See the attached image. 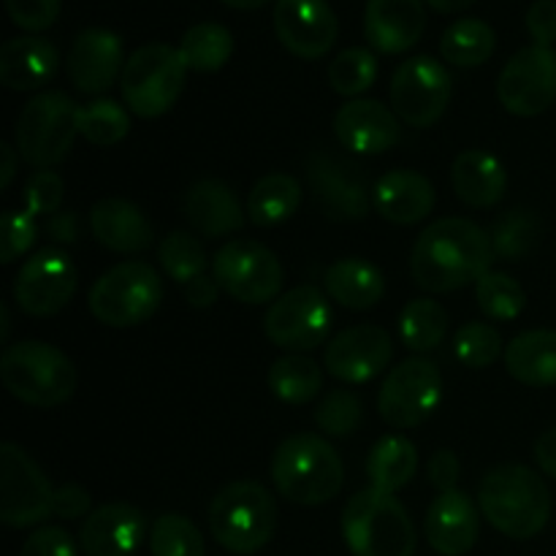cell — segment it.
Masks as SVG:
<instances>
[{
    "label": "cell",
    "instance_id": "f907efd6",
    "mask_svg": "<svg viewBox=\"0 0 556 556\" xmlns=\"http://www.w3.org/2000/svg\"><path fill=\"white\" fill-rule=\"evenodd\" d=\"M527 30L538 47L556 43V0H535L527 11Z\"/></svg>",
    "mask_w": 556,
    "mask_h": 556
},
{
    "label": "cell",
    "instance_id": "60d3db41",
    "mask_svg": "<svg viewBox=\"0 0 556 556\" xmlns=\"http://www.w3.org/2000/svg\"><path fill=\"white\" fill-rule=\"evenodd\" d=\"M378 79V60L369 49L351 47L337 54L329 65L331 90L345 98H358Z\"/></svg>",
    "mask_w": 556,
    "mask_h": 556
},
{
    "label": "cell",
    "instance_id": "94428289",
    "mask_svg": "<svg viewBox=\"0 0 556 556\" xmlns=\"http://www.w3.org/2000/svg\"><path fill=\"white\" fill-rule=\"evenodd\" d=\"M0 318H3V329H0V340H9V307L0 304Z\"/></svg>",
    "mask_w": 556,
    "mask_h": 556
},
{
    "label": "cell",
    "instance_id": "4316f807",
    "mask_svg": "<svg viewBox=\"0 0 556 556\" xmlns=\"http://www.w3.org/2000/svg\"><path fill=\"white\" fill-rule=\"evenodd\" d=\"M90 231L98 244L114 253H144L152 248V223L125 199H101L90 212Z\"/></svg>",
    "mask_w": 556,
    "mask_h": 556
},
{
    "label": "cell",
    "instance_id": "681fc988",
    "mask_svg": "<svg viewBox=\"0 0 556 556\" xmlns=\"http://www.w3.org/2000/svg\"><path fill=\"white\" fill-rule=\"evenodd\" d=\"M20 556H76V543L63 527H38L25 541Z\"/></svg>",
    "mask_w": 556,
    "mask_h": 556
},
{
    "label": "cell",
    "instance_id": "4dcf8cb0",
    "mask_svg": "<svg viewBox=\"0 0 556 556\" xmlns=\"http://www.w3.org/2000/svg\"><path fill=\"white\" fill-rule=\"evenodd\" d=\"M505 367L510 378L525 386H556V331H525L505 348Z\"/></svg>",
    "mask_w": 556,
    "mask_h": 556
},
{
    "label": "cell",
    "instance_id": "484cf974",
    "mask_svg": "<svg viewBox=\"0 0 556 556\" xmlns=\"http://www.w3.org/2000/svg\"><path fill=\"white\" fill-rule=\"evenodd\" d=\"M60 68V52L41 36L11 38L0 49V81L9 90L30 92L54 79Z\"/></svg>",
    "mask_w": 556,
    "mask_h": 556
},
{
    "label": "cell",
    "instance_id": "11a10c76",
    "mask_svg": "<svg viewBox=\"0 0 556 556\" xmlns=\"http://www.w3.org/2000/svg\"><path fill=\"white\" fill-rule=\"evenodd\" d=\"M47 233L54 242H76L79 239V215L76 212H58V215L49 217Z\"/></svg>",
    "mask_w": 556,
    "mask_h": 556
},
{
    "label": "cell",
    "instance_id": "ab89813d",
    "mask_svg": "<svg viewBox=\"0 0 556 556\" xmlns=\"http://www.w3.org/2000/svg\"><path fill=\"white\" fill-rule=\"evenodd\" d=\"M476 302L492 320H516L527 307V293L519 280L505 271H486L476 282Z\"/></svg>",
    "mask_w": 556,
    "mask_h": 556
},
{
    "label": "cell",
    "instance_id": "44dd1931",
    "mask_svg": "<svg viewBox=\"0 0 556 556\" xmlns=\"http://www.w3.org/2000/svg\"><path fill=\"white\" fill-rule=\"evenodd\" d=\"M147 538V516L130 503H106L79 530L85 556H134Z\"/></svg>",
    "mask_w": 556,
    "mask_h": 556
},
{
    "label": "cell",
    "instance_id": "6f0895ef",
    "mask_svg": "<svg viewBox=\"0 0 556 556\" xmlns=\"http://www.w3.org/2000/svg\"><path fill=\"white\" fill-rule=\"evenodd\" d=\"M0 157H3V168H0V188H9L16 177V161H20V152L11 144H0Z\"/></svg>",
    "mask_w": 556,
    "mask_h": 556
},
{
    "label": "cell",
    "instance_id": "4fadbf2b",
    "mask_svg": "<svg viewBox=\"0 0 556 556\" xmlns=\"http://www.w3.org/2000/svg\"><path fill=\"white\" fill-rule=\"evenodd\" d=\"M443 396V375L429 358H407L389 372L378 394V410L389 427L413 429L427 421Z\"/></svg>",
    "mask_w": 556,
    "mask_h": 556
},
{
    "label": "cell",
    "instance_id": "9a60e30c",
    "mask_svg": "<svg viewBox=\"0 0 556 556\" xmlns=\"http://www.w3.org/2000/svg\"><path fill=\"white\" fill-rule=\"evenodd\" d=\"M307 182L320 212L329 220H364L369 206H375L362 166L326 150H315L307 157Z\"/></svg>",
    "mask_w": 556,
    "mask_h": 556
},
{
    "label": "cell",
    "instance_id": "7c38bea8",
    "mask_svg": "<svg viewBox=\"0 0 556 556\" xmlns=\"http://www.w3.org/2000/svg\"><path fill=\"white\" fill-rule=\"evenodd\" d=\"M389 96L396 117H402L413 128H429L448 109L454 81L443 63L427 54H416L394 71Z\"/></svg>",
    "mask_w": 556,
    "mask_h": 556
},
{
    "label": "cell",
    "instance_id": "3957f363",
    "mask_svg": "<svg viewBox=\"0 0 556 556\" xmlns=\"http://www.w3.org/2000/svg\"><path fill=\"white\" fill-rule=\"evenodd\" d=\"M271 481L282 500L293 505H324L340 494L345 467L340 454L320 434H291L271 459Z\"/></svg>",
    "mask_w": 556,
    "mask_h": 556
},
{
    "label": "cell",
    "instance_id": "7a4b0ae2",
    "mask_svg": "<svg viewBox=\"0 0 556 556\" xmlns=\"http://www.w3.org/2000/svg\"><path fill=\"white\" fill-rule=\"evenodd\" d=\"M478 505L489 525L505 538L530 541L552 519V494L543 478L525 465H500L481 481Z\"/></svg>",
    "mask_w": 556,
    "mask_h": 556
},
{
    "label": "cell",
    "instance_id": "f5cc1de1",
    "mask_svg": "<svg viewBox=\"0 0 556 556\" xmlns=\"http://www.w3.org/2000/svg\"><path fill=\"white\" fill-rule=\"evenodd\" d=\"M456 481H459V459H456V454L448 448L438 451L429 459V483L443 494L456 489Z\"/></svg>",
    "mask_w": 556,
    "mask_h": 556
},
{
    "label": "cell",
    "instance_id": "8fae6325",
    "mask_svg": "<svg viewBox=\"0 0 556 556\" xmlns=\"http://www.w3.org/2000/svg\"><path fill=\"white\" fill-rule=\"evenodd\" d=\"M54 516V489L25 448L0 445V521L5 527H38Z\"/></svg>",
    "mask_w": 556,
    "mask_h": 556
},
{
    "label": "cell",
    "instance_id": "680465c9",
    "mask_svg": "<svg viewBox=\"0 0 556 556\" xmlns=\"http://www.w3.org/2000/svg\"><path fill=\"white\" fill-rule=\"evenodd\" d=\"M424 3H427L429 9L440 11V14H454V11L470 9L476 0H424Z\"/></svg>",
    "mask_w": 556,
    "mask_h": 556
},
{
    "label": "cell",
    "instance_id": "ee69618b",
    "mask_svg": "<svg viewBox=\"0 0 556 556\" xmlns=\"http://www.w3.org/2000/svg\"><path fill=\"white\" fill-rule=\"evenodd\" d=\"M503 353V337L492 324H465L454 337V356L467 369H486Z\"/></svg>",
    "mask_w": 556,
    "mask_h": 556
},
{
    "label": "cell",
    "instance_id": "74e56055",
    "mask_svg": "<svg viewBox=\"0 0 556 556\" xmlns=\"http://www.w3.org/2000/svg\"><path fill=\"white\" fill-rule=\"evenodd\" d=\"M543 226L541 217L530 210H510L500 217L492 226L489 237H492L494 258L503 261H521L535 250L538 239H541Z\"/></svg>",
    "mask_w": 556,
    "mask_h": 556
},
{
    "label": "cell",
    "instance_id": "52a82bcc",
    "mask_svg": "<svg viewBox=\"0 0 556 556\" xmlns=\"http://www.w3.org/2000/svg\"><path fill=\"white\" fill-rule=\"evenodd\" d=\"M188 79L179 49L168 43H144L125 60L119 90L123 101L136 117L152 119L166 114L179 101Z\"/></svg>",
    "mask_w": 556,
    "mask_h": 556
},
{
    "label": "cell",
    "instance_id": "ba28073f",
    "mask_svg": "<svg viewBox=\"0 0 556 556\" xmlns=\"http://www.w3.org/2000/svg\"><path fill=\"white\" fill-rule=\"evenodd\" d=\"M76 114L79 106L65 92L49 90L30 98L22 106L14 128V147L22 161L36 166L38 172L63 163L79 136Z\"/></svg>",
    "mask_w": 556,
    "mask_h": 556
},
{
    "label": "cell",
    "instance_id": "e575fe53",
    "mask_svg": "<svg viewBox=\"0 0 556 556\" xmlns=\"http://www.w3.org/2000/svg\"><path fill=\"white\" fill-rule=\"evenodd\" d=\"M269 389L286 405H304V402H313L324 389V369L313 358L291 353L271 364Z\"/></svg>",
    "mask_w": 556,
    "mask_h": 556
},
{
    "label": "cell",
    "instance_id": "d6986e66",
    "mask_svg": "<svg viewBox=\"0 0 556 556\" xmlns=\"http://www.w3.org/2000/svg\"><path fill=\"white\" fill-rule=\"evenodd\" d=\"M337 16L329 0H277L275 33L302 60H320L337 41Z\"/></svg>",
    "mask_w": 556,
    "mask_h": 556
},
{
    "label": "cell",
    "instance_id": "f546056e",
    "mask_svg": "<svg viewBox=\"0 0 556 556\" xmlns=\"http://www.w3.org/2000/svg\"><path fill=\"white\" fill-rule=\"evenodd\" d=\"M326 293L348 309L375 307L386 296V277L364 258H342L326 269Z\"/></svg>",
    "mask_w": 556,
    "mask_h": 556
},
{
    "label": "cell",
    "instance_id": "d4e9b609",
    "mask_svg": "<svg viewBox=\"0 0 556 556\" xmlns=\"http://www.w3.org/2000/svg\"><path fill=\"white\" fill-rule=\"evenodd\" d=\"M434 185L424 174L410 168H396L383 174L372 188V204L380 217L396 223V226H413L432 215L434 210Z\"/></svg>",
    "mask_w": 556,
    "mask_h": 556
},
{
    "label": "cell",
    "instance_id": "7bdbcfd3",
    "mask_svg": "<svg viewBox=\"0 0 556 556\" xmlns=\"http://www.w3.org/2000/svg\"><path fill=\"white\" fill-rule=\"evenodd\" d=\"M157 261H161L163 271L182 286L206 275V266H210L204 248L195 242V237L185 231H174L163 239L161 248H157Z\"/></svg>",
    "mask_w": 556,
    "mask_h": 556
},
{
    "label": "cell",
    "instance_id": "d6a6232c",
    "mask_svg": "<svg viewBox=\"0 0 556 556\" xmlns=\"http://www.w3.org/2000/svg\"><path fill=\"white\" fill-rule=\"evenodd\" d=\"M302 204V185L291 174H266L253 185L248 195V217L255 226H280L291 220Z\"/></svg>",
    "mask_w": 556,
    "mask_h": 556
},
{
    "label": "cell",
    "instance_id": "7402d4cb",
    "mask_svg": "<svg viewBox=\"0 0 556 556\" xmlns=\"http://www.w3.org/2000/svg\"><path fill=\"white\" fill-rule=\"evenodd\" d=\"M334 134L356 155H380L400 141V119L375 98H353L337 112Z\"/></svg>",
    "mask_w": 556,
    "mask_h": 556
},
{
    "label": "cell",
    "instance_id": "603a6c76",
    "mask_svg": "<svg viewBox=\"0 0 556 556\" xmlns=\"http://www.w3.org/2000/svg\"><path fill=\"white\" fill-rule=\"evenodd\" d=\"M424 27H427L424 0H367L364 36L375 52H407L421 41Z\"/></svg>",
    "mask_w": 556,
    "mask_h": 556
},
{
    "label": "cell",
    "instance_id": "7dc6e473",
    "mask_svg": "<svg viewBox=\"0 0 556 556\" xmlns=\"http://www.w3.org/2000/svg\"><path fill=\"white\" fill-rule=\"evenodd\" d=\"M38 223L30 212H5L3 237H0V261L11 264L36 244Z\"/></svg>",
    "mask_w": 556,
    "mask_h": 556
},
{
    "label": "cell",
    "instance_id": "30bf717a",
    "mask_svg": "<svg viewBox=\"0 0 556 556\" xmlns=\"http://www.w3.org/2000/svg\"><path fill=\"white\" fill-rule=\"evenodd\" d=\"M212 269L217 286L242 304L277 302L286 280L280 258L255 239H231L223 244Z\"/></svg>",
    "mask_w": 556,
    "mask_h": 556
},
{
    "label": "cell",
    "instance_id": "b9f144b4",
    "mask_svg": "<svg viewBox=\"0 0 556 556\" xmlns=\"http://www.w3.org/2000/svg\"><path fill=\"white\" fill-rule=\"evenodd\" d=\"M204 538L199 527L182 514H163L150 532L152 556H204Z\"/></svg>",
    "mask_w": 556,
    "mask_h": 556
},
{
    "label": "cell",
    "instance_id": "816d5d0a",
    "mask_svg": "<svg viewBox=\"0 0 556 556\" xmlns=\"http://www.w3.org/2000/svg\"><path fill=\"white\" fill-rule=\"evenodd\" d=\"M90 492L76 483H65V486L54 489V516L58 519H81V516H90Z\"/></svg>",
    "mask_w": 556,
    "mask_h": 556
},
{
    "label": "cell",
    "instance_id": "6da1fadb",
    "mask_svg": "<svg viewBox=\"0 0 556 556\" xmlns=\"http://www.w3.org/2000/svg\"><path fill=\"white\" fill-rule=\"evenodd\" d=\"M494 248L489 231L467 217L434 220L418 237L410 255V271L418 288L451 293L492 271Z\"/></svg>",
    "mask_w": 556,
    "mask_h": 556
},
{
    "label": "cell",
    "instance_id": "5b68a950",
    "mask_svg": "<svg viewBox=\"0 0 556 556\" xmlns=\"http://www.w3.org/2000/svg\"><path fill=\"white\" fill-rule=\"evenodd\" d=\"M277 530V503L255 481L228 483L210 505V532L226 552L258 554Z\"/></svg>",
    "mask_w": 556,
    "mask_h": 556
},
{
    "label": "cell",
    "instance_id": "9c48e42d",
    "mask_svg": "<svg viewBox=\"0 0 556 556\" xmlns=\"http://www.w3.org/2000/svg\"><path fill=\"white\" fill-rule=\"evenodd\" d=\"M90 313L112 329H130L157 313L163 282L144 261H125L109 269L90 288Z\"/></svg>",
    "mask_w": 556,
    "mask_h": 556
},
{
    "label": "cell",
    "instance_id": "ffe728a7",
    "mask_svg": "<svg viewBox=\"0 0 556 556\" xmlns=\"http://www.w3.org/2000/svg\"><path fill=\"white\" fill-rule=\"evenodd\" d=\"M123 41L117 33L103 30V27L79 33L65 60L71 85L85 96H103L114 85V79L123 76Z\"/></svg>",
    "mask_w": 556,
    "mask_h": 556
},
{
    "label": "cell",
    "instance_id": "836d02e7",
    "mask_svg": "<svg viewBox=\"0 0 556 556\" xmlns=\"http://www.w3.org/2000/svg\"><path fill=\"white\" fill-rule=\"evenodd\" d=\"M497 49V33L489 22L467 16L456 20L440 38V54L456 68H476L483 65Z\"/></svg>",
    "mask_w": 556,
    "mask_h": 556
},
{
    "label": "cell",
    "instance_id": "f1b7e54d",
    "mask_svg": "<svg viewBox=\"0 0 556 556\" xmlns=\"http://www.w3.org/2000/svg\"><path fill=\"white\" fill-rule=\"evenodd\" d=\"M451 182H454L456 195L467 206L476 210H492L500 204L508 185L505 166L486 150H465L454 161L451 168Z\"/></svg>",
    "mask_w": 556,
    "mask_h": 556
},
{
    "label": "cell",
    "instance_id": "2e32d148",
    "mask_svg": "<svg viewBox=\"0 0 556 556\" xmlns=\"http://www.w3.org/2000/svg\"><path fill=\"white\" fill-rule=\"evenodd\" d=\"M497 98L516 117H538L556 101V52L552 47L519 49L497 79Z\"/></svg>",
    "mask_w": 556,
    "mask_h": 556
},
{
    "label": "cell",
    "instance_id": "8992f818",
    "mask_svg": "<svg viewBox=\"0 0 556 556\" xmlns=\"http://www.w3.org/2000/svg\"><path fill=\"white\" fill-rule=\"evenodd\" d=\"M342 538L353 556H413L416 527L394 494L364 489L342 514Z\"/></svg>",
    "mask_w": 556,
    "mask_h": 556
},
{
    "label": "cell",
    "instance_id": "9f6ffc18",
    "mask_svg": "<svg viewBox=\"0 0 556 556\" xmlns=\"http://www.w3.org/2000/svg\"><path fill=\"white\" fill-rule=\"evenodd\" d=\"M535 462L546 476L556 478V427L543 432L535 443Z\"/></svg>",
    "mask_w": 556,
    "mask_h": 556
},
{
    "label": "cell",
    "instance_id": "91938a15",
    "mask_svg": "<svg viewBox=\"0 0 556 556\" xmlns=\"http://www.w3.org/2000/svg\"><path fill=\"white\" fill-rule=\"evenodd\" d=\"M220 3H226L228 9L253 11V9H261V5H266V3H269V0H220Z\"/></svg>",
    "mask_w": 556,
    "mask_h": 556
},
{
    "label": "cell",
    "instance_id": "83f0119b",
    "mask_svg": "<svg viewBox=\"0 0 556 556\" xmlns=\"http://www.w3.org/2000/svg\"><path fill=\"white\" fill-rule=\"evenodd\" d=\"M185 217L204 237H228L244 226L237 193L220 179H201L185 193Z\"/></svg>",
    "mask_w": 556,
    "mask_h": 556
},
{
    "label": "cell",
    "instance_id": "c3c4849f",
    "mask_svg": "<svg viewBox=\"0 0 556 556\" xmlns=\"http://www.w3.org/2000/svg\"><path fill=\"white\" fill-rule=\"evenodd\" d=\"M60 9H63V0H5L11 22L30 36L52 27L58 22Z\"/></svg>",
    "mask_w": 556,
    "mask_h": 556
},
{
    "label": "cell",
    "instance_id": "ac0fdd59",
    "mask_svg": "<svg viewBox=\"0 0 556 556\" xmlns=\"http://www.w3.org/2000/svg\"><path fill=\"white\" fill-rule=\"evenodd\" d=\"M391 358H394V345H391L389 331L380 326L362 324L340 331L326 345L324 367L331 378L358 386L386 372Z\"/></svg>",
    "mask_w": 556,
    "mask_h": 556
},
{
    "label": "cell",
    "instance_id": "8d00e7d4",
    "mask_svg": "<svg viewBox=\"0 0 556 556\" xmlns=\"http://www.w3.org/2000/svg\"><path fill=\"white\" fill-rule=\"evenodd\" d=\"M448 334V313L434 299H413L400 315V337L410 351H434Z\"/></svg>",
    "mask_w": 556,
    "mask_h": 556
},
{
    "label": "cell",
    "instance_id": "5bb4252c",
    "mask_svg": "<svg viewBox=\"0 0 556 556\" xmlns=\"http://www.w3.org/2000/svg\"><path fill=\"white\" fill-rule=\"evenodd\" d=\"M264 331L277 348L291 353L315 351L331 331V307L315 286H299L271 302Z\"/></svg>",
    "mask_w": 556,
    "mask_h": 556
},
{
    "label": "cell",
    "instance_id": "277c9868",
    "mask_svg": "<svg viewBox=\"0 0 556 556\" xmlns=\"http://www.w3.org/2000/svg\"><path fill=\"white\" fill-rule=\"evenodd\" d=\"M0 380L14 400L30 407H60L74 396L76 367L49 342H16L0 356Z\"/></svg>",
    "mask_w": 556,
    "mask_h": 556
},
{
    "label": "cell",
    "instance_id": "db71d44e",
    "mask_svg": "<svg viewBox=\"0 0 556 556\" xmlns=\"http://www.w3.org/2000/svg\"><path fill=\"white\" fill-rule=\"evenodd\" d=\"M220 291L223 288L217 286L215 277H210V275L195 277V280H190L188 286H185V296H188V302L199 309L212 307V304L217 302V293Z\"/></svg>",
    "mask_w": 556,
    "mask_h": 556
},
{
    "label": "cell",
    "instance_id": "f6af8a7d",
    "mask_svg": "<svg viewBox=\"0 0 556 556\" xmlns=\"http://www.w3.org/2000/svg\"><path fill=\"white\" fill-rule=\"evenodd\" d=\"M364 416L362 400L348 389H331L329 394L320 400L318 410H315V424L320 432L329 438H348L358 429Z\"/></svg>",
    "mask_w": 556,
    "mask_h": 556
},
{
    "label": "cell",
    "instance_id": "1f68e13d",
    "mask_svg": "<svg viewBox=\"0 0 556 556\" xmlns=\"http://www.w3.org/2000/svg\"><path fill=\"white\" fill-rule=\"evenodd\" d=\"M418 467V451L405 434H386L375 443L367 459L369 489L396 494L413 481Z\"/></svg>",
    "mask_w": 556,
    "mask_h": 556
},
{
    "label": "cell",
    "instance_id": "bcb514c9",
    "mask_svg": "<svg viewBox=\"0 0 556 556\" xmlns=\"http://www.w3.org/2000/svg\"><path fill=\"white\" fill-rule=\"evenodd\" d=\"M65 195V182L58 172H41L33 174L25 185V212H30L33 217L38 215H58L60 204H63Z\"/></svg>",
    "mask_w": 556,
    "mask_h": 556
},
{
    "label": "cell",
    "instance_id": "cb8c5ba5",
    "mask_svg": "<svg viewBox=\"0 0 556 556\" xmlns=\"http://www.w3.org/2000/svg\"><path fill=\"white\" fill-rule=\"evenodd\" d=\"M429 546L443 556H465L478 543V508L462 489L443 492L427 510L424 521Z\"/></svg>",
    "mask_w": 556,
    "mask_h": 556
},
{
    "label": "cell",
    "instance_id": "e0dca14e",
    "mask_svg": "<svg viewBox=\"0 0 556 556\" xmlns=\"http://www.w3.org/2000/svg\"><path fill=\"white\" fill-rule=\"evenodd\" d=\"M76 266L63 250L43 248L22 264L14 280V302L33 318H49L68 307L76 293Z\"/></svg>",
    "mask_w": 556,
    "mask_h": 556
},
{
    "label": "cell",
    "instance_id": "d590c367",
    "mask_svg": "<svg viewBox=\"0 0 556 556\" xmlns=\"http://www.w3.org/2000/svg\"><path fill=\"white\" fill-rule=\"evenodd\" d=\"M177 49L188 71L212 74V71H220L231 60L233 36L228 27L217 25V22H201V25H193L185 33Z\"/></svg>",
    "mask_w": 556,
    "mask_h": 556
},
{
    "label": "cell",
    "instance_id": "f35d334b",
    "mask_svg": "<svg viewBox=\"0 0 556 556\" xmlns=\"http://www.w3.org/2000/svg\"><path fill=\"white\" fill-rule=\"evenodd\" d=\"M76 128H79L81 139H87L90 144L112 147L130 134V114L112 98H98L87 106H79Z\"/></svg>",
    "mask_w": 556,
    "mask_h": 556
}]
</instances>
